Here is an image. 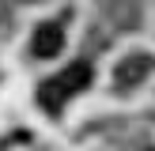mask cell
I'll use <instances>...</instances> for the list:
<instances>
[{
	"instance_id": "cell-1",
	"label": "cell",
	"mask_w": 155,
	"mask_h": 151,
	"mask_svg": "<svg viewBox=\"0 0 155 151\" xmlns=\"http://www.w3.org/2000/svg\"><path fill=\"white\" fill-rule=\"evenodd\" d=\"M87 83H91V64H68L64 72L49 76V79L38 87V102H42L49 113H57L61 106H64L72 95H80Z\"/></svg>"
},
{
	"instance_id": "cell-2",
	"label": "cell",
	"mask_w": 155,
	"mask_h": 151,
	"mask_svg": "<svg viewBox=\"0 0 155 151\" xmlns=\"http://www.w3.org/2000/svg\"><path fill=\"white\" fill-rule=\"evenodd\" d=\"M34 57H57L61 49H64V27L61 23H42V27L34 30Z\"/></svg>"
}]
</instances>
